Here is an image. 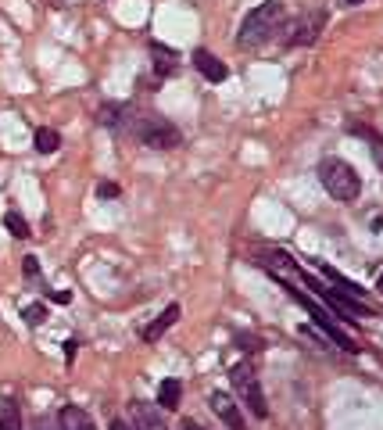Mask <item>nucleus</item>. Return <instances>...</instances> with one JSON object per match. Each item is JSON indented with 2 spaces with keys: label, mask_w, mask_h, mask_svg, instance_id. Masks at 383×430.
I'll use <instances>...</instances> for the list:
<instances>
[{
  "label": "nucleus",
  "mask_w": 383,
  "mask_h": 430,
  "mask_svg": "<svg viewBox=\"0 0 383 430\" xmlns=\"http://www.w3.org/2000/svg\"><path fill=\"white\" fill-rule=\"evenodd\" d=\"M347 4H362V0H347Z\"/></svg>",
  "instance_id": "obj_27"
},
{
  "label": "nucleus",
  "mask_w": 383,
  "mask_h": 430,
  "mask_svg": "<svg viewBox=\"0 0 383 430\" xmlns=\"http://www.w3.org/2000/svg\"><path fill=\"white\" fill-rule=\"evenodd\" d=\"M50 298H54L57 305H69V301H72V291H50Z\"/></svg>",
  "instance_id": "obj_22"
},
{
  "label": "nucleus",
  "mask_w": 383,
  "mask_h": 430,
  "mask_svg": "<svg viewBox=\"0 0 383 430\" xmlns=\"http://www.w3.org/2000/svg\"><path fill=\"white\" fill-rule=\"evenodd\" d=\"M33 147L40 151V155H54V151L61 147V133H57V130H47V126H40V130L33 133Z\"/></svg>",
  "instance_id": "obj_14"
},
{
  "label": "nucleus",
  "mask_w": 383,
  "mask_h": 430,
  "mask_svg": "<svg viewBox=\"0 0 383 430\" xmlns=\"http://www.w3.org/2000/svg\"><path fill=\"white\" fill-rule=\"evenodd\" d=\"M25 276H29V280H36V276H40V262H36L33 255L25 258Z\"/></svg>",
  "instance_id": "obj_20"
},
{
  "label": "nucleus",
  "mask_w": 383,
  "mask_h": 430,
  "mask_svg": "<svg viewBox=\"0 0 383 430\" xmlns=\"http://www.w3.org/2000/svg\"><path fill=\"white\" fill-rule=\"evenodd\" d=\"M376 291H379V294H383V272H379V276H376Z\"/></svg>",
  "instance_id": "obj_26"
},
{
  "label": "nucleus",
  "mask_w": 383,
  "mask_h": 430,
  "mask_svg": "<svg viewBox=\"0 0 383 430\" xmlns=\"http://www.w3.org/2000/svg\"><path fill=\"white\" fill-rule=\"evenodd\" d=\"M194 65H197V72L208 79V83H222V79H226L230 76V69H226V61H222V57H215L211 50H194Z\"/></svg>",
  "instance_id": "obj_9"
},
{
  "label": "nucleus",
  "mask_w": 383,
  "mask_h": 430,
  "mask_svg": "<svg viewBox=\"0 0 383 430\" xmlns=\"http://www.w3.org/2000/svg\"><path fill=\"white\" fill-rule=\"evenodd\" d=\"M0 430H22V409H18V402H4V409H0Z\"/></svg>",
  "instance_id": "obj_15"
},
{
  "label": "nucleus",
  "mask_w": 383,
  "mask_h": 430,
  "mask_svg": "<svg viewBox=\"0 0 383 430\" xmlns=\"http://www.w3.org/2000/svg\"><path fill=\"white\" fill-rule=\"evenodd\" d=\"M230 380H233V391L240 398V405L251 409V416H265V394H262V384H258V373H254L251 362H237L230 370Z\"/></svg>",
  "instance_id": "obj_6"
},
{
  "label": "nucleus",
  "mask_w": 383,
  "mask_h": 430,
  "mask_svg": "<svg viewBox=\"0 0 383 430\" xmlns=\"http://www.w3.org/2000/svg\"><path fill=\"white\" fill-rule=\"evenodd\" d=\"M97 194L101 197H118V187L115 183H97Z\"/></svg>",
  "instance_id": "obj_21"
},
{
  "label": "nucleus",
  "mask_w": 383,
  "mask_h": 430,
  "mask_svg": "<svg viewBox=\"0 0 383 430\" xmlns=\"http://www.w3.org/2000/svg\"><path fill=\"white\" fill-rule=\"evenodd\" d=\"M208 402H211V409L218 412V419L226 423L230 430H247V426H244V416H240V405H237V398H230L226 391H211Z\"/></svg>",
  "instance_id": "obj_8"
},
{
  "label": "nucleus",
  "mask_w": 383,
  "mask_h": 430,
  "mask_svg": "<svg viewBox=\"0 0 383 430\" xmlns=\"http://www.w3.org/2000/svg\"><path fill=\"white\" fill-rule=\"evenodd\" d=\"M183 430H204L201 423H194V419H183Z\"/></svg>",
  "instance_id": "obj_24"
},
{
  "label": "nucleus",
  "mask_w": 383,
  "mask_h": 430,
  "mask_svg": "<svg viewBox=\"0 0 383 430\" xmlns=\"http://www.w3.org/2000/svg\"><path fill=\"white\" fill-rule=\"evenodd\" d=\"M22 316H25V323H29V326H40V323L47 319V309H43V305H25Z\"/></svg>",
  "instance_id": "obj_19"
},
{
  "label": "nucleus",
  "mask_w": 383,
  "mask_h": 430,
  "mask_svg": "<svg viewBox=\"0 0 383 430\" xmlns=\"http://www.w3.org/2000/svg\"><path fill=\"white\" fill-rule=\"evenodd\" d=\"M57 430H97V423H93V416L86 409H79V405H61Z\"/></svg>",
  "instance_id": "obj_11"
},
{
  "label": "nucleus",
  "mask_w": 383,
  "mask_h": 430,
  "mask_svg": "<svg viewBox=\"0 0 383 430\" xmlns=\"http://www.w3.org/2000/svg\"><path fill=\"white\" fill-rule=\"evenodd\" d=\"M283 291H286V298H291V301H298L301 309H308V316L315 319L319 333H323L326 341H333V345H337L340 352H358V348H355V341H351V337H347V333H344V330H340V326L333 323V316H330V312H326V309H323V305H319V301H312V298H308L305 291H298L294 284H283Z\"/></svg>",
  "instance_id": "obj_3"
},
{
  "label": "nucleus",
  "mask_w": 383,
  "mask_h": 430,
  "mask_svg": "<svg viewBox=\"0 0 383 430\" xmlns=\"http://www.w3.org/2000/svg\"><path fill=\"white\" fill-rule=\"evenodd\" d=\"M133 430H169V423L151 402H133Z\"/></svg>",
  "instance_id": "obj_10"
},
{
  "label": "nucleus",
  "mask_w": 383,
  "mask_h": 430,
  "mask_svg": "<svg viewBox=\"0 0 383 430\" xmlns=\"http://www.w3.org/2000/svg\"><path fill=\"white\" fill-rule=\"evenodd\" d=\"M323 276H326V280H333V284H337L340 291H347V294H355V298H362V294H365V291H362L358 284H351V280H347V276H344V272H337V269H330L326 262H323Z\"/></svg>",
  "instance_id": "obj_16"
},
{
  "label": "nucleus",
  "mask_w": 383,
  "mask_h": 430,
  "mask_svg": "<svg viewBox=\"0 0 383 430\" xmlns=\"http://www.w3.org/2000/svg\"><path fill=\"white\" fill-rule=\"evenodd\" d=\"M176 319H179V305H169V309H165L162 316H158V319H154V323L144 330V341H158V337H162V333H165V330H169Z\"/></svg>",
  "instance_id": "obj_13"
},
{
  "label": "nucleus",
  "mask_w": 383,
  "mask_h": 430,
  "mask_svg": "<svg viewBox=\"0 0 383 430\" xmlns=\"http://www.w3.org/2000/svg\"><path fill=\"white\" fill-rule=\"evenodd\" d=\"M301 280L319 294V298H323L326 305H330V309L337 312L333 319H344V323H355V316H369L372 309H369V305L362 301V298H355V294H347V291H333V287H326V284H319L315 280V276H308V272H301Z\"/></svg>",
  "instance_id": "obj_5"
},
{
  "label": "nucleus",
  "mask_w": 383,
  "mask_h": 430,
  "mask_svg": "<svg viewBox=\"0 0 383 430\" xmlns=\"http://www.w3.org/2000/svg\"><path fill=\"white\" fill-rule=\"evenodd\" d=\"M319 183H323V190L337 201H355L362 194V179H358L355 165H347L344 158H323L319 162Z\"/></svg>",
  "instance_id": "obj_2"
},
{
  "label": "nucleus",
  "mask_w": 383,
  "mask_h": 430,
  "mask_svg": "<svg viewBox=\"0 0 383 430\" xmlns=\"http://www.w3.org/2000/svg\"><path fill=\"white\" fill-rule=\"evenodd\" d=\"M65 359H69V362L76 359V341H65Z\"/></svg>",
  "instance_id": "obj_23"
},
{
  "label": "nucleus",
  "mask_w": 383,
  "mask_h": 430,
  "mask_svg": "<svg viewBox=\"0 0 383 430\" xmlns=\"http://www.w3.org/2000/svg\"><path fill=\"white\" fill-rule=\"evenodd\" d=\"M133 133L144 147H154V151H172L183 144V133L172 126L165 115H140L133 122Z\"/></svg>",
  "instance_id": "obj_4"
},
{
  "label": "nucleus",
  "mask_w": 383,
  "mask_h": 430,
  "mask_svg": "<svg viewBox=\"0 0 383 430\" xmlns=\"http://www.w3.org/2000/svg\"><path fill=\"white\" fill-rule=\"evenodd\" d=\"M351 133H358V137H365L369 140V147H372V158H376V165L383 169V140L369 130V126H355V122H351Z\"/></svg>",
  "instance_id": "obj_18"
},
{
  "label": "nucleus",
  "mask_w": 383,
  "mask_h": 430,
  "mask_svg": "<svg viewBox=\"0 0 383 430\" xmlns=\"http://www.w3.org/2000/svg\"><path fill=\"white\" fill-rule=\"evenodd\" d=\"M279 29H283V0H265V4H258L254 11L244 15L240 33H237V43H240V47H258V43H265L272 33H279Z\"/></svg>",
  "instance_id": "obj_1"
},
{
  "label": "nucleus",
  "mask_w": 383,
  "mask_h": 430,
  "mask_svg": "<svg viewBox=\"0 0 383 430\" xmlns=\"http://www.w3.org/2000/svg\"><path fill=\"white\" fill-rule=\"evenodd\" d=\"M4 226H8V230H11V237H18V240L33 237V230H29V223H25V215H22V211H8V215H4Z\"/></svg>",
  "instance_id": "obj_17"
},
{
  "label": "nucleus",
  "mask_w": 383,
  "mask_h": 430,
  "mask_svg": "<svg viewBox=\"0 0 383 430\" xmlns=\"http://www.w3.org/2000/svg\"><path fill=\"white\" fill-rule=\"evenodd\" d=\"M326 29V11L319 8V11H308L301 22H294V33H291V47H312L315 40H319V33Z\"/></svg>",
  "instance_id": "obj_7"
},
{
  "label": "nucleus",
  "mask_w": 383,
  "mask_h": 430,
  "mask_svg": "<svg viewBox=\"0 0 383 430\" xmlns=\"http://www.w3.org/2000/svg\"><path fill=\"white\" fill-rule=\"evenodd\" d=\"M111 430H133V426H125V419H111Z\"/></svg>",
  "instance_id": "obj_25"
},
{
  "label": "nucleus",
  "mask_w": 383,
  "mask_h": 430,
  "mask_svg": "<svg viewBox=\"0 0 383 430\" xmlns=\"http://www.w3.org/2000/svg\"><path fill=\"white\" fill-rule=\"evenodd\" d=\"M179 402H183V384L176 377L158 384V405H162V409H179Z\"/></svg>",
  "instance_id": "obj_12"
},
{
  "label": "nucleus",
  "mask_w": 383,
  "mask_h": 430,
  "mask_svg": "<svg viewBox=\"0 0 383 430\" xmlns=\"http://www.w3.org/2000/svg\"><path fill=\"white\" fill-rule=\"evenodd\" d=\"M40 430H50V426H47V423H43V426H40Z\"/></svg>",
  "instance_id": "obj_28"
}]
</instances>
